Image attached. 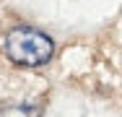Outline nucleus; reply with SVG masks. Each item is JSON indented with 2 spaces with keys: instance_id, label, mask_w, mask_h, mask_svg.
Instances as JSON below:
<instances>
[{
  "instance_id": "f257e3e1",
  "label": "nucleus",
  "mask_w": 122,
  "mask_h": 117,
  "mask_svg": "<svg viewBox=\"0 0 122 117\" xmlns=\"http://www.w3.org/2000/svg\"><path fill=\"white\" fill-rule=\"evenodd\" d=\"M3 49L10 63L24 65V68H36L52 60L55 55V42L44 31L31 29V26H13L5 34Z\"/></svg>"
},
{
  "instance_id": "f03ea898",
  "label": "nucleus",
  "mask_w": 122,
  "mask_h": 117,
  "mask_svg": "<svg viewBox=\"0 0 122 117\" xmlns=\"http://www.w3.org/2000/svg\"><path fill=\"white\" fill-rule=\"evenodd\" d=\"M0 117H42V109L31 104H13V107H5Z\"/></svg>"
}]
</instances>
